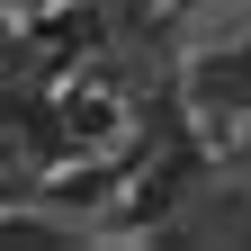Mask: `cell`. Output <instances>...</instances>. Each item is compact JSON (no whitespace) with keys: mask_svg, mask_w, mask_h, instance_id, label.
I'll use <instances>...</instances> for the list:
<instances>
[{"mask_svg":"<svg viewBox=\"0 0 251 251\" xmlns=\"http://www.w3.org/2000/svg\"><path fill=\"white\" fill-rule=\"evenodd\" d=\"M188 99H198L206 117H251V27L233 45H206L198 63H188Z\"/></svg>","mask_w":251,"mask_h":251,"instance_id":"obj_1","label":"cell"},{"mask_svg":"<svg viewBox=\"0 0 251 251\" xmlns=\"http://www.w3.org/2000/svg\"><path fill=\"white\" fill-rule=\"evenodd\" d=\"M0 242H27V251H63V242H81V233H72V225H54V215H27V206H18V215H0Z\"/></svg>","mask_w":251,"mask_h":251,"instance_id":"obj_2","label":"cell"}]
</instances>
